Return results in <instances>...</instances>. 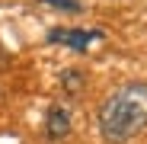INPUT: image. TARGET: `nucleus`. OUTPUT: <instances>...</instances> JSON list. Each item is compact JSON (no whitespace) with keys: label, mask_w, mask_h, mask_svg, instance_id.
Here are the masks:
<instances>
[{"label":"nucleus","mask_w":147,"mask_h":144,"mask_svg":"<svg viewBox=\"0 0 147 144\" xmlns=\"http://www.w3.org/2000/svg\"><path fill=\"white\" fill-rule=\"evenodd\" d=\"M99 135L109 144H128L147 128V83H121L99 106Z\"/></svg>","instance_id":"nucleus-1"},{"label":"nucleus","mask_w":147,"mask_h":144,"mask_svg":"<svg viewBox=\"0 0 147 144\" xmlns=\"http://www.w3.org/2000/svg\"><path fill=\"white\" fill-rule=\"evenodd\" d=\"M96 39H102V32H96V29H51L48 32V42H58V45H67V48H77V51H86L90 42Z\"/></svg>","instance_id":"nucleus-2"},{"label":"nucleus","mask_w":147,"mask_h":144,"mask_svg":"<svg viewBox=\"0 0 147 144\" xmlns=\"http://www.w3.org/2000/svg\"><path fill=\"white\" fill-rule=\"evenodd\" d=\"M45 131H48V138H51V141H58V138H67V131H70V115H67L61 106L48 109V118H45Z\"/></svg>","instance_id":"nucleus-3"},{"label":"nucleus","mask_w":147,"mask_h":144,"mask_svg":"<svg viewBox=\"0 0 147 144\" xmlns=\"http://www.w3.org/2000/svg\"><path fill=\"white\" fill-rule=\"evenodd\" d=\"M42 3L58 7V10H64V13H80V0H42Z\"/></svg>","instance_id":"nucleus-4"},{"label":"nucleus","mask_w":147,"mask_h":144,"mask_svg":"<svg viewBox=\"0 0 147 144\" xmlns=\"http://www.w3.org/2000/svg\"><path fill=\"white\" fill-rule=\"evenodd\" d=\"M80 74H74V70H67V74H64V83H67V90H80Z\"/></svg>","instance_id":"nucleus-5"}]
</instances>
